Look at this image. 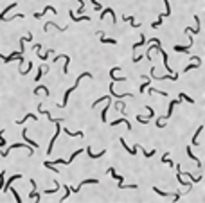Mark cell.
Returning a JSON list of instances; mask_svg holds the SVG:
<instances>
[{
  "mask_svg": "<svg viewBox=\"0 0 205 203\" xmlns=\"http://www.w3.org/2000/svg\"><path fill=\"white\" fill-rule=\"evenodd\" d=\"M47 11H50V13H54V15H58V9H54L52 5H47V7H45V9H43L41 13H34V18H41V16H43V15H45Z\"/></svg>",
  "mask_w": 205,
  "mask_h": 203,
  "instance_id": "8fae6325",
  "label": "cell"
},
{
  "mask_svg": "<svg viewBox=\"0 0 205 203\" xmlns=\"http://www.w3.org/2000/svg\"><path fill=\"white\" fill-rule=\"evenodd\" d=\"M142 151H144V149H142ZM155 153H157L155 149H151V151H144V157H146V158H149V157H153Z\"/></svg>",
  "mask_w": 205,
  "mask_h": 203,
  "instance_id": "ab89813d",
  "label": "cell"
},
{
  "mask_svg": "<svg viewBox=\"0 0 205 203\" xmlns=\"http://www.w3.org/2000/svg\"><path fill=\"white\" fill-rule=\"evenodd\" d=\"M119 124H126L128 131H131V124L128 122V119H121V121H113V122H110V126H119Z\"/></svg>",
  "mask_w": 205,
  "mask_h": 203,
  "instance_id": "9a60e30c",
  "label": "cell"
},
{
  "mask_svg": "<svg viewBox=\"0 0 205 203\" xmlns=\"http://www.w3.org/2000/svg\"><path fill=\"white\" fill-rule=\"evenodd\" d=\"M88 183H99V180H96V178H88V180H83L78 187H68V189H70V192H79V189H81L83 185H88Z\"/></svg>",
  "mask_w": 205,
  "mask_h": 203,
  "instance_id": "8992f818",
  "label": "cell"
},
{
  "mask_svg": "<svg viewBox=\"0 0 205 203\" xmlns=\"http://www.w3.org/2000/svg\"><path fill=\"white\" fill-rule=\"evenodd\" d=\"M191 49V45H187V47H182V45H175V52H187Z\"/></svg>",
  "mask_w": 205,
  "mask_h": 203,
  "instance_id": "d4e9b609",
  "label": "cell"
},
{
  "mask_svg": "<svg viewBox=\"0 0 205 203\" xmlns=\"http://www.w3.org/2000/svg\"><path fill=\"white\" fill-rule=\"evenodd\" d=\"M97 34L101 36V38H99V40H101V43H108V45H117V40H115V38H106V36H104V33H97Z\"/></svg>",
  "mask_w": 205,
  "mask_h": 203,
  "instance_id": "30bf717a",
  "label": "cell"
},
{
  "mask_svg": "<svg viewBox=\"0 0 205 203\" xmlns=\"http://www.w3.org/2000/svg\"><path fill=\"white\" fill-rule=\"evenodd\" d=\"M85 77H90V79H92V74H90V72H85V74H81V76H79V77L76 79V84H74L72 88H68V90L65 92V95H63V101H61V104H60V108H65V106H67V101H68V95H70V94H72V92H74V90L78 88V84H79V81H81V79H85Z\"/></svg>",
  "mask_w": 205,
  "mask_h": 203,
  "instance_id": "6da1fadb",
  "label": "cell"
},
{
  "mask_svg": "<svg viewBox=\"0 0 205 203\" xmlns=\"http://www.w3.org/2000/svg\"><path fill=\"white\" fill-rule=\"evenodd\" d=\"M99 13H101V15H99V16H101V20H104V15H110V16H112V23H117V16H115V11H113L112 7L101 9Z\"/></svg>",
  "mask_w": 205,
  "mask_h": 203,
  "instance_id": "5b68a950",
  "label": "cell"
},
{
  "mask_svg": "<svg viewBox=\"0 0 205 203\" xmlns=\"http://www.w3.org/2000/svg\"><path fill=\"white\" fill-rule=\"evenodd\" d=\"M68 15H70V18L76 22V23H78V22H90V16H76V15H74V11H70Z\"/></svg>",
  "mask_w": 205,
  "mask_h": 203,
  "instance_id": "4fadbf2b",
  "label": "cell"
},
{
  "mask_svg": "<svg viewBox=\"0 0 205 203\" xmlns=\"http://www.w3.org/2000/svg\"><path fill=\"white\" fill-rule=\"evenodd\" d=\"M153 191H155V192H157L158 196H162V198H164V196H173V194H169V192H164V191H160L158 187H153Z\"/></svg>",
  "mask_w": 205,
  "mask_h": 203,
  "instance_id": "f546056e",
  "label": "cell"
},
{
  "mask_svg": "<svg viewBox=\"0 0 205 203\" xmlns=\"http://www.w3.org/2000/svg\"><path fill=\"white\" fill-rule=\"evenodd\" d=\"M29 198H31V200L34 198V201H40V194L36 192V189H33V191H31V194H29Z\"/></svg>",
  "mask_w": 205,
  "mask_h": 203,
  "instance_id": "83f0119b",
  "label": "cell"
},
{
  "mask_svg": "<svg viewBox=\"0 0 205 203\" xmlns=\"http://www.w3.org/2000/svg\"><path fill=\"white\" fill-rule=\"evenodd\" d=\"M0 58L5 61V63H11V61H15L16 58H18V61L23 63V54H22V52H13V54H9V56H4V54H2Z\"/></svg>",
  "mask_w": 205,
  "mask_h": 203,
  "instance_id": "277c9868",
  "label": "cell"
},
{
  "mask_svg": "<svg viewBox=\"0 0 205 203\" xmlns=\"http://www.w3.org/2000/svg\"><path fill=\"white\" fill-rule=\"evenodd\" d=\"M187 157H189V158H191V160H194V162H196V165H198V167H202V162H200V160H198V158H196V155H194V153H193V151H191V146H187Z\"/></svg>",
  "mask_w": 205,
  "mask_h": 203,
  "instance_id": "5bb4252c",
  "label": "cell"
},
{
  "mask_svg": "<svg viewBox=\"0 0 205 203\" xmlns=\"http://www.w3.org/2000/svg\"><path fill=\"white\" fill-rule=\"evenodd\" d=\"M108 173H110V174H112V176H113V178H115V180H117L119 183L124 182V178H123V176H119V174H117V173L113 171V167H108Z\"/></svg>",
  "mask_w": 205,
  "mask_h": 203,
  "instance_id": "d6986e66",
  "label": "cell"
},
{
  "mask_svg": "<svg viewBox=\"0 0 205 203\" xmlns=\"http://www.w3.org/2000/svg\"><path fill=\"white\" fill-rule=\"evenodd\" d=\"M58 191H60V182H56V187L54 189H49V191L45 189V194H56Z\"/></svg>",
  "mask_w": 205,
  "mask_h": 203,
  "instance_id": "4316f807",
  "label": "cell"
},
{
  "mask_svg": "<svg viewBox=\"0 0 205 203\" xmlns=\"http://www.w3.org/2000/svg\"><path fill=\"white\" fill-rule=\"evenodd\" d=\"M202 131H203V126H200V128L196 129L194 137H193V144H194V146H198V144H200V140H198V137H200V133H202Z\"/></svg>",
  "mask_w": 205,
  "mask_h": 203,
  "instance_id": "ac0fdd59",
  "label": "cell"
},
{
  "mask_svg": "<svg viewBox=\"0 0 205 203\" xmlns=\"http://www.w3.org/2000/svg\"><path fill=\"white\" fill-rule=\"evenodd\" d=\"M31 68H33V61H29V68H25V70H20V74H22V76L29 74V72H31Z\"/></svg>",
  "mask_w": 205,
  "mask_h": 203,
  "instance_id": "74e56055",
  "label": "cell"
},
{
  "mask_svg": "<svg viewBox=\"0 0 205 203\" xmlns=\"http://www.w3.org/2000/svg\"><path fill=\"white\" fill-rule=\"evenodd\" d=\"M90 2H92V5L96 7V11H101V9H102V5H101V4H97V0H90Z\"/></svg>",
  "mask_w": 205,
  "mask_h": 203,
  "instance_id": "f35d334b",
  "label": "cell"
},
{
  "mask_svg": "<svg viewBox=\"0 0 205 203\" xmlns=\"http://www.w3.org/2000/svg\"><path fill=\"white\" fill-rule=\"evenodd\" d=\"M11 192H13V196H15V200H16V201H18V203H22V198H20V196H18V192H16L15 189H13Z\"/></svg>",
  "mask_w": 205,
  "mask_h": 203,
  "instance_id": "60d3db41",
  "label": "cell"
},
{
  "mask_svg": "<svg viewBox=\"0 0 205 203\" xmlns=\"http://www.w3.org/2000/svg\"><path fill=\"white\" fill-rule=\"evenodd\" d=\"M68 196H70V189H68V185H65V196H61V201H65Z\"/></svg>",
  "mask_w": 205,
  "mask_h": 203,
  "instance_id": "d590c367",
  "label": "cell"
},
{
  "mask_svg": "<svg viewBox=\"0 0 205 203\" xmlns=\"http://www.w3.org/2000/svg\"><path fill=\"white\" fill-rule=\"evenodd\" d=\"M20 178H22L20 173H18V174H15V176H11V178H9L7 182H4V187H2V191H4V192H5V191H9V189H11V183L16 182V180H20Z\"/></svg>",
  "mask_w": 205,
  "mask_h": 203,
  "instance_id": "52a82bcc",
  "label": "cell"
},
{
  "mask_svg": "<svg viewBox=\"0 0 205 203\" xmlns=\"http://www.w3.org/2000/svg\"><path fill=\"white\" fill-rule=\"evenodd\" d=\"M22 137H23V139H25V142L29 144V146H31V147H33V149H36V147H38V144H36V142H33V140H31V139H27V129H23V131H22Z\"/></svg>",
  "mask_w": 205,
  "mask_h": 203,
  "instance_id": "2e32d148",
  "label": "cell"
},
{
  "mask_svg": "<svg viewBox=\"0 0 205 203\" xmlns=\"http://www.w3.org/2000/svg\"><path fill=\"white\" fill-rule=\"evenodd\" d=\"M148 92H149V94H158V95H162V97L167 95V92H160V90H155V88H148Z\"/></svg>",
  "mask_w": 205,
  "mask_h": 203,
  "instance_id": "4dcf8cb0",
  "label": "cell"
},
{
  "mask_svg": "<svg viewBox=\"0 0 205 203\" xmlns=\"http://www.w3.org/2000/svg\"><path fill=\"white\" fill-rule=\"evenodd\" d=\"M142 45H146V36H144V34H141V41L133 45V50H137V49H139V47H142Z\"/></svg>",
  "mask_w": 205,
  "mask_h": 203,
  "instance_id": "cb8c5ba5",
  "label": "cell"
},
{
  "mask_svg": "<svg viewBox=\"0 0 205 203\" xmlns=\"http://www.w3.org/2000/svg\"><path fill=\"white\" fill-rule=\"evenodd\" d=\"M119 189H137V183H130V185H124L123 182L119 183Z\"/></svg>",
  "mask_w": 205,
  "mask_h": 203,
  "instance_id": "1f68e13d",
  "label": "cell"
},
{
  "mask_svg": "<svg viewBox=\"0 0 205 203\" xmlns=\"http://www.w3.org/2000/svg\"><path fill=\"white\" fill-rule=\"evenodd\" d=\"M29 119H33V121H36L38 117H36V115H33V113H27V115H25V117H23L22 121H16V124H23V122H25V121H29Z\"/></svg>",
  "mask_w": 205,
  "mask_h": 203,
  "instance_id": "44dd1931",
  "label": "cell"
},
{
  "mask_svg": "<svg viewBox=\"0 0 205 203\" xmlns=\"http://www.w3.org/2000/svg\"><path fill=\"white\" fill-rule=\"evenodd\" d=\"M54 124H56V133H54V137L50 139V144H49V147H47V155H50V153H52L54 142H56V139L60 137V131H61V119H56V121H54Z\"/></svg>",
  "mask_w": 205,
  "mask_h": 203,
  "instance_id": "3957f363",
  "label": "cell"
},
{
  "mask_svg": "<svg viewBox=\"0 0 205 203\" xmlns=\"http://www.w3.org/2000/svg\"><path fill=\"white\" fill-rule=\"evenodd\" d=\"M40 92H45L47 95H50V92H49V88H47V86H43V84H38V86L34 88V94H40Z\"/></svg>",
  "mask_w": 205,
  "mask_h": 203,
  "instance_id": "ffe728a7",
  "label": "cell"
},
{
  "mask_svg": "<svg viewBox=\"0 0 205 203\" xmlns=\"http://www.w3.org/2000/svg\"><path fill=\"white\" fill-rule=\"evenodd\" d=\"M43 167H47V169H50V171H54V173H58V167H54L50 162H43Z\"/></svg>",
  "mask_w": 205,
  "mask_h": 203,
  "instance_id": "836d02e7",
  "label": "cell"
},
{
  "mask_svg": "<svg viewBox=\"0 0 205 203\" xmlns=\"http://www.w3.org/2000/svg\"><path fill=\"white\" fill-rule=\"evenodd\" d=\"M86 155H88L90 158H101V157L106 155V149H102V151H99V153H92V149H90V146H88V147H86Z\"/></svg>",
  "mask_w": 205,
  "mask_h": 203,
  "instance_id": "9c48e42d",
  "label": "cell"
},
{
  "mask_svg": "<svg viewBox=\"0 0 205 203\" xmlns=\"http://www.w3.org/2000/svg\"><path fill=\"white\" fill-rule=\"evenodd\" d=\"M65 133H67L68 137H83V131H76V133H72V131H68V129H65Z\"/></svg>",
  "mask_w": 205,
  "mask_h": 203,
  "instance_id": "d6a6232c",
  "label": "cell"
},
{
  "mask_svg": "<svg viewBox=\"0 0 205 203\" xmlns=\"http://www.w3.org/2000/svg\"><path fill=\"white\" fill-rule=\"evenodd\" d=\"M106 108H104V110H102L101 112V121L104 122V124H106V113H108V108H110V95H108V99H106Z\"/></svg>",
  "mask_w": 205,
  "mask_h": 203,
  "instance_id": "e0dca14e",
  "label": "cell"
},
{
  "mask_svg": "<svg viewBox=\"0 0 205 203\" xmlns=\"http://www.w3.org/2000/svg\"><path fill=\"white\" fill-rule=\"evenodd\" d=\"M178 102H180V99H175V101L169 102V110H167V115H165V117H158V119H157V126H158V128H164V126H165L164 122L167 121V119H169L171 115H173V110H175V106H176Z\"/></svg>",
  "mask_w": 205,
  "mask_h": 203,
  "instance_id": "7a4b0ae2",
  "label": "cell"
},
{
  "mask_svg": "<svg viewBox=\"0 0 205 203\" xmlns=\"http://www.w3.org/2000/svg\"><path fill=\"white\" fill-rule=\"evenodd\" d=\"M164 5H165V13H164V18L171 15V5H169V0H164Z\"/></svg>",
  "mask_w": 205,
  "mask_h": 203,
  "instance_id": "f1b7e54d",
  "label": "cell"
},
{
  "mask_svg": "<svg viewBox=\"0 0 205 203\" xmlns=\"http://www.w3.org/2000/svg\"><path fill=\"white\" fill-rule=\"evenodd\" d=\"M79 153H83V149H76V151H74V153H72V157H70V158H68V160H65V163H72V160H74V158H76V157H78V155H79Z\"/></svg>",
  "mask_w": 205,
  "mask_h": 203,
  "instance_id": "484cf974",
  "label": "cell"
},
{
  "mask_svg": "<svg viewBox=\"0 0 205 203\" xmlns=\"http://www.w3.org/2000/svg\"><path fill=\"white\" fill-rule=\"evenodd\" d=\"M41 76H43V67H38V74H36V79L34 81H40Z\"/></svg>",
  "mask_w": 205,
  "mask_h": 203,
  "instance_id": "8d00e7d4",
  "label": "cell"
},
{
  "mask_svg": "<svg viewBox=\"0 0 205 203\" xmlns=\"http://www.w3.org/2000/svg\"><path fill=\"white\" fill-rule=\"evenodd\" d=\"M178 95H180V99H182V101H187V102H191V104L194 102L191 97H189V95H185V94H178Z\"/></svg>",
  "mask_w": 205,
  "mask_h": 203,
  "instance_id": "e575fe53",
  "label": "cell"
},
{
  "mask_svg": "<svg viewBox=\"0 0 205 203\" xmlns=\"http://www.w3.org/2000/svg\"><path fill=\"white\" fill-rule=\"evenodd\" d=\"M123 20L124 22H130V25H131V27H139V25H141V23H135V18H133V16H123Z\"/></svg>",
  "mask_w": 205,
  "mask_h": 203,
  "instance_id": "7402d4cb",
  "label": "cell"
},
{
  "mask_svg": "<svg viewBox=\"0 0 205 203\" xmlns=\"http://www.w3.org/2000/svg\"><path fill=\"white\" fill-rule=\"evenodd\" d=\"M78 2H79V9H78V13H83V11H85V2H83V0H78Z\"/></svg>",
  "mask_w": 205,
  "mask_h": 203,
  "instance_id": "b9f144b4",
  "label": "cell"
},
{
  "mask_svg": "<svg viewBox=\"0 0 205 203\" xmlns=\"http://www.w3.org/2000/svg\"><path fill=\"white\" fill-rule=\"evenodd\" d=\"M162 163H167L169 167H175V163L169 160V153H164V157H162Z\"/></svg>",
  "mask_w": 205,
  "mask_h": 203,
  "instance_id": "603a6c76",
  "label": "cell"
},
{
  "mask_svg": "<svg viewBox=\"0 0 205 203\" xmlns=\"http://www.w3.org/2000/svg\"><path fill=\"white\" fill-rule=\"evenodd\" d=\"M119 140H121V144H123V147L126 149V153H128V155H131V157H135V155H137V146H133V149H131V147H128V144H126V140H124L123 137H119Z\"/></svg>",
  "mask_w": 205,
  "mask_h": 203,
  "instance_id": "ba28073f",
  "label": "cell"
},
{
  "mask_svg": "<svg viewBox=\"0 0 205 203\" xmlns=\"http://www.w3.org/2000/svg\"><path fill=\"white\" fill-rule=\"evenodd\" d=\"M16 5H18V4H16V2H13V4H11V5H7L5 9H0V22L4 20V16H5V15H7V13L11 11V9H15Z\"/></svg>",
  "mask_w": 205,
  "mask_h": 203,
  "instance_id": "7c38bea8",
  "label": "cell"
}]
</instances>
